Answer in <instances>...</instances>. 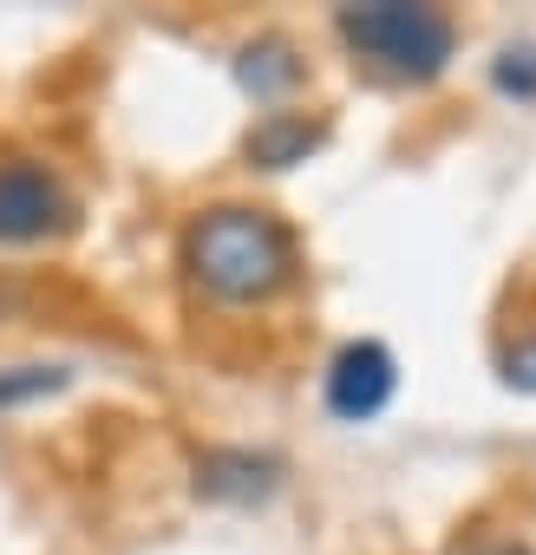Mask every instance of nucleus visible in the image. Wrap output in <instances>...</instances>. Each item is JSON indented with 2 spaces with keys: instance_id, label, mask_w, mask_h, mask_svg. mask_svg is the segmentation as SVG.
Returning a JSON list of instances; mask_svg holds the SVG:
<instances>
[{
  "instance_id": "nucleus-1",
  "label": "nucleus",
  "mask_w": 536,
  "mask_h": 555,
  "mask_svg": "<svg viewBox=\"0 0 536 555\" xmlns=\"http://www.w3.org/2000/svg\"><path fill=\"white\" fill-rule=\"evenodd\" d=\"M183 274L209 308H268L295 288L302 242L261 203H209L183 229Z\"/></svg>"
},
{
  "instance_id": "nucleus-2",
  "label": "nucleus",
  "mask_w": 536,
  "mask_h": 555,
  "mask_svg": "<svg viewBox=\"0 0 536 555\" xmlns=\"http://www.w3.org/2000/svg\"><path fill=\"white\" fill-rule=\"evenodd\" d=\"M334 34L360 66H373L380 79H399V86H432L458 60V21L445 8H425V0H367V8H341Z\"/></svg>"
},
{
  "instance_id": "nucleus-3",
  "label": "nucleus",
  "mask_w": 536,
  "mask_h": 555,
  "mask_svg": "<svg viewBox=\"0 0 536 555\" xmlns=\"http://www.w3.org/2000/svg\"><path fill=\"white\" fill-rule=\"evenodd\" d=\"M79 216L66 177L47 157H0V248H34L66 235Z\"/></svg>"
},
{
  "instance_id": "nucleus-4",
  "label": "nucleus",
  "mask_w": 536,
  "mask_h": 555,
  "mask_svg": "<svg viewBox=\"0 0 536 555\" xmlns=\"http://www.w3.org/2000/svg\"><path fill=\"white\" fill-rule=\"evenodd\" d=\"M399 392V360L386 340H347L328 373H321V399L341 425H373Z\"/></svg>"
},
{
  "instance_id": "nucleus-5",
  "label": "nucleus",
  "mask_w": 536,
  "mask_h": 555,
  "mask_svg": "<svg viewBox=\"0 0 536 555\" xmlns=\"http://www.w3.org/2000/svg\"><path fill=\"white\" fill-rule=\"evenodd\" d=\"M276 490H282V457H268V451L216 444V451L196 457V496H203V503L248 509V503H268Z\"/></svg>"
},
{
  "instance_id": "nucleus-6",
  "label": "nucleus",
  "mask_w": 536,
  "mask_h": 555,
  "mask_svg": "<svg viewBox=\"0 0 536 555\" xmlns=\"http://www.w3.org/2000/svg\"><path fill=\"white\" fill-rule=\"evenodd\" d=\"M321 144H328L321 118H308V112H261L255 131H248V144H242V157H248V170H295Z\"/></svg>"
},
{
  "instance_id": "nucleus-7",
  "label": "nucleus",
  "mask_w": 536,
  "mask_h": 555,
  "mask_svg": "<svg viewBox=\"0 0 536 555\" xmlns=\"http://www.w3.org/2000/svg\"><path fill=\"white\" fill-rule=\"evenodd\" d=\"M235 79H242V92L255 99V105H276L282 112V99H295L302 92V79H308V66H302V53L289 47V40H248L242 53H235Z\"/></svg>"
},
{
  "instance_id": "nucleus-8",
  "label": "nucleus",
  "mask_w": 536,
  "mask_h": 555,
  "mask_svg": "<svg viewBox=\"0 0 536 555\" xmlns=\"http://www.w3.org/2000/svg\"><path fill=\"white\" fill-rule=\"evenodd\" d=\"M73 386V366L66 360H21V366H0V412H21V405H40L53 392Z\"/></svg>"
},
{
  "instance_id": "nucleus-9",
  "label": "nucleus",
  "mask_w": 536,
  "mask_h": 555,
  "mask_svg": "<svg viewBox=\"0 0 536 555\" xmlns=\"http://www.w3.org/2000/svg\"><path fill=\"white\" fill-rule=\"evenodd\" d=\"M490 86H497L503 99L529 105V99H536V47H503V53L490 60Z\"/></svg>"
},
{
  "instance_id": "nucleus-10",
  "label": "nucleus",
  "mask_w": 536,
  "mask_h": 555,
  "mask_svg": "<svg viewBox=\"0 0 536 555\" xmlns=\"http://www.w3.org/2000/svg\"><path fill=\"white\" fill-rule=\"evenodd\" d=\"M497 373H503L510 392H529V399H536V334L516 340V347H503V353H497Z\"/></svg>"
}]
</instances>
